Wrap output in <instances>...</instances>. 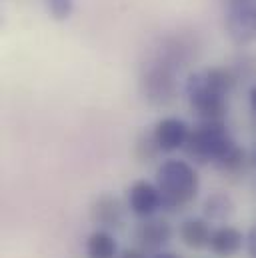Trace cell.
Listing matches in <instances>:
<instances>
[{
	"label": "cell",
	"instance_id": "cell-8",
	"mask_svg": "<svg viewBox=\"0 0 256 258\" xmlns=\"http://www.w3.org/2000/svg\"><path fill=\"white\" fill-rule=\"evenodd\" d=\"M226 30L230 38L238 44L256 40V4L228 6Z\"/></svg>",
	"mask_w": 256,
	"mask_h": 258
},
{
	"label": "cell",
	"instance_id": "cell-19",
	"mask_svg": "<svg viewBox=\"0 0 256 258\" xmlns=\"http://www.w3.org/2000/svg\"><path fill=\"white\" fill-rule=\"evenodd\" d=\"M118 258H148V252H144L142 248H138V246H134V248H124Z\"/></svg>",
	"mask_w": 256,
	"mask_h": 258
},
{
	"label": "cell",
	"instance_id": "cell-3",
	"mask_svg": "<svg viewBox=\"0 0 256 258\" xmlns=\"http://www.w3.org/2000/svg\"><path fill=\"white\" fill-rule=\"evenodd\" d=\"M186 94H188L192 114H196L198 120L226 122V116H228V96L212 90L204 82L200 70L188 74Z\"/></svg>",
	"mask_w": 256,
	"mask_h": 258
},
{
	"label": "cell",
	"instance_id": "cell-17",
	"mask_svg": "<svg viewBox=\"0 0 256 258\" xmlns=\"http://www.w3.org/2000/svg\"><path fill=\"white\" fill-rule=\"evenodd\" d=\"M44 6L54 20H66L74 10V0H44Z\"/></svg>",
	"mask_w": 256,
	"mask_h": 258
},
{
	"label": "cell",
	"instance_id": "cell-22",
	"mask_svg": "<svg viewBox=\"0 0 256 258\" xmlns=\"http://www.w3.org/2000/svg\"><path fill=\"white\" fill-rule=\"evenodd\" d=\"M152 258H180V256H178V254H174V252H164V250H162V252L154 254Z\"/></svg>",
	"mask_w": 256,
	"mask_h": 258
},
{
	"label": "cell",
	"instance_id": "cell-12",
	"mask_svg": "<svg viewBox=\"0 0 256 258\" xmlns=\"http://www.w3.org/2000/svg\"><path fill=\"white\" fill-rule=\"evenodd\" d=\"M88 258H118V242L106 228H96L88 234L84 244Z\"/></svg>",
	"mask_w": 256,
	"mask_h": 258
},
{
	"label": "cell",
	"instance_id": "cell-23",
	"mask_svg": "<svg viewBox=\"0 0 256 258\" xmlns=\"http://www.w3.org/2000/svg\"><path fill=\"white\" fill-rule=\"evenodd\" d=\"M254 162H256V152H254Z\"/></svg>",
	"mask_w": 256,
	"mask_h": 258
},
{
	"label": "cell",
	"instance_id": "cell-21",
	"mask_svg": "<svg viewBox=\"0 0 256 258\" xmlns=\"http://www.w3.org/2000/svg\"><path fill=\"white\" fill-rule=\"evenodd\" d=\"M244 4H254V0H228V6H244Z\"/></svg>",
	"mask_w": 256,
	"mask_h": 258
},
{
	"label": "cell",
	"instance_id": "cell-18",
	"mask_svg": "<svg viewBox=\"0 0 256 258\" xmlns=\"http://www.w3.org/2000/svg\"><path fill=\"white\" fill-rule=\"evenodd\" d=\"M244 248L248 250L250 258H256V226H252V228L248 230V234H246V244H244Z\"/></svg>",
	"mask_w": 256,
	"mask_h": 258
},
{
	"label": "cell",
	"instance_id": "cell-16",
	"mask_svg": "<svg viewBox=\"0 0 256 258\" xmlns=\"http://www.w3.org/2000/svg\"><path fill=\"white\" fill-rule=\"evenodd\" d=\"M134 150H136V156H138L140 160H146V162H150L158 152H162V150L158 148L156 140H154V134H142V136L136 140Z\"/></svg>",
	"mask_w": 256,
	"mask_h": 258
},
{
	"label": "cell",
	"instance_id": "cell-9",
	"mask_svg": "<svg viewBox=\"0 0 256 258\" xmlns=\"http://www.w3.org/2000/svg\"><path fill=\"white\" fill-rule=\"evenodd\" d=\"M90 218L98 228H120L124 222V204L112 194H100L90 206Z\"/></svg>",
	"mask_w": 256,
	"mask_h": 258
},
{
	"label": "cell",
	"instance_id": "cell-7",
	"mask_svg": "<svg viewBox=\"0 0 256 258\" xmlns=\"http://www.w3.org/2000/svg\"><path fill=\"white\" fill-rule=\"evenodd\" d=\"M128 208L138 218L154 216L158 210H162V196L158 186L148 180H136L128 188Z\"/></svg>",
	"mask_w": 256,
	"mask_h": 258
},
{
	"label": "cell",
	"instance_id": "cell-2",
	"mask_svg": "<svg viewBox=\"0 0 256 258\" xmlns=\"http://www.w3.org/2000/svg\"><path fill=\"white\" fill-rule=\"evenodd\" d=\"M234 138L226 128V122L216 120H198L190 128V136L186 140L184 152L196 164H208L220 160L232 146Z\"/></svg>",
	"mask_w": 256,
	"mask_h": 258
},
{
	"label": "cell",
	"instance_id": "cell-4",
	"mask_svg": "<svg viewBox=\"0 0 256 258\" xmlns=\"http://www.w3.org/2000/svg\"><path fill=\"white\" fill-rule=\"evenodd\" d=\"M174 62L170 58H158L154 66L148 68L144 74V94L154 104H166L172 100L176 90V76H174Z\"/></svg>",
	"mask_w": 256,
	"mask_h": 258
},
{
	"label": "cell",
	"instance_id": "cell-15",
	"mask_svg": "<svg viewBox=\"0 0 256 258\" xmlns=\"http://www.w3.org/2000/svg\"><path fill=\"white\" fill-rule=\"evenodd\" d=\"M214 166L220 172H224V174H234V176L244 174L246 172V166H248V154H246V150L242 146L234 144L220 160L214 162Z\"/></svg>",
	"mask_w": 256,
	"mask_h": 258
},
{
	"label": "cell",
	"instance_id": "cell-10",
	"mask_svg": "<svg viewBox=\"0 0 256 258\" xmlns=\"http://www.w3.org/2000/svg\"><path fill=\"white\" fill-rule=\"evenodd\" d=\"M244 244H246V236L238 228L224 224L212 230L208 250L218 258H232L244 248Z\"/></svg>",
	"mask_w": 256,
	"mask_h": 258
},
{
	"label": "cell",
	"instance_id": "cell-1",
	"mask_svg": "<svg viewBox=\"0 0 256 258\" xmlns=\"http://www.w3.org/2000/svg\"><path fill=\"white\" fill-rule=\"evenodd\" d=\"M156 186L162 196V210L178 212L198 196L200 178L188 160L168 158L156 168Z\"/></svg>",
	"mask_w": 256,
	"mask_h": 258
},
{
	"label": "cell",
	"instance_id": "cell-14",
	"mask_svg": "<svg viewBox=\"0 0 256 258\" xmlns=\"http://www.w3.org/2000/svg\"><path fill=\"white\" fill-rule=\"evenodd\" d=\"M204 218L206 220H214V222H224L234 214V200L226 192H212L202 206Z\"/></svg>",
	"mask_w": 256,
	"mask_h": 258
},
{
	"label": "cell",
	"instance_id": "cell-5",
	"mask_svg": "<svg viewBox=\"0 0 256 258\" xmlns=\"http://www.w3.org/2000/svg\"><path fill=\"white\" fill-rule=\"evenodd\" d=\"M134 240H136V246L142 248L144 252H162L172 236H174V230L170 226V222L166 218H158L156 214L154 216H148V218H140V222L134 226Z\"/></svg>",
	"mask_w": 256,
	"mask_h": 258
},
{
	"label": "cell",
	"instance_id": "cell-13",
	"mask_svg": "<svg viewBox=\"0 0 256 258\" xmlns=\"http://www.w3.org/2000/svg\"><path fill=\"white\" fill-rule=\"evenodd\" d=\"M200 72H202L204 82L212 90H216L224 96H228L238 82V76H236L234 68H230V66H210V68H204Z\"/></svg>",
	"mask_w": 256,
	"mask_h": 258
},
{
	"label": "cell",
	"instance_id": "cell-6",
	"mask_svg": "<svg viewBox=\"0 0 256 258\" xmlns=\"http://www.w3.org/2000/svg\"><path fill=\"white\" fill-rule=\"evenodd\" d=\"M152 134L162 152H176L184 150L186 140L190 136V126L178 116H166L154 124Z\"/></svg>",
	"mask_w": 256,
	"mask_h": 258
},
{
	"label": "cell",
	"instance_id": "cell-11",
	"mask_svg": "<svg viewBox=\"0 0 256 258\" xmlns=\"http://www.w3.org/2000/svg\"><path fill=\"white\" fill-rule=\"evenodd\" d=\"M210 234H212V228L206 218H186L178 226V236H180L182 244L190 250L208 248Z\"/></svg>",
	"mask_w": 256,
	"mask_h": 258
},
{
	"label": "cell",
	"instance_id": "cell-20",
	"mask_svg": "<svg viewBox=\"0 0 256 258\" xmlns=\"http://www.w3.org/2000/svg\"><path fill=\"white\" fill-rule=\"evenodd\" d=\"M248 100H250V108L252 112L256 114V82L250 86V92H248Z\"/></svg>",
	"mask_w": 256,
	"mask_h": 258
}]
</instances>
